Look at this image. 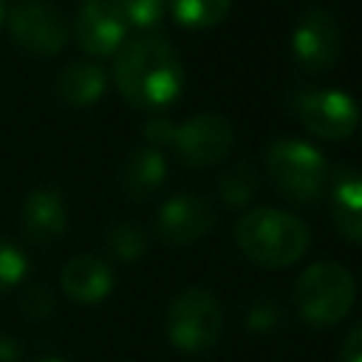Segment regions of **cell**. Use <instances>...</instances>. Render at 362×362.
Masks as SVG:
<instances>
[{
  "mask_svg": "<svg viewBox=\"0 0 362 362\" xmlns=\"http://www.w3.org/2000/svg\"><path fill=\"white\" fill-rule=\"evenodd\" d=\"M113 82L139 110H164L184 88V65L161 34H139L113 54Z\"/></svg>",
  "mask_w": 362,
  "mask_h": 362,
  "instance_id": "1",
  "label": "cell"
},
{
  "mask_svg": "<svg viewBox=\"0 0 362 362\" xmlns=\"http://www.w3.org/2000/svg\"><path fill=\"white\" fill-rule=\"evenodd\" d=\"M235 240L252 263L266 269H286L305 255L311 243V232L291 212L255 206L238 218Z\"/></svg>",
  "mask_w": 362,
  "mask_h": 362,
  "instance_id": "2",
  "label": "cell"
},
{
  "mask_svg": "<svg viewBox=\"0 0 362 362\" xmlns=\"http://www.w3.org/2000/svg\"><path fill=\"white\" fill-rule=\"evenodd\" d=\"M356 283L354 274L331 260L311 263L294 283V303L300 317L314 328L337 325L354 305Z\"/></svg>",
  "mask_w": 362,
  "mask_h": 362,
  "instance_id": "3",
  "label": "cell"
},
{
  "mask_svg": "<svg viewBox=\"0 0 362 362\" xmlns=\"http://www.w3.org/2000/svg\"><path fill=\"white\" fill-rule=\"evenodd\" d=\"M266 167L277 189L297 204H311L325 187V158L303 139H277L266 147Z\"/></svg>",
  "mask_w": 362,
  "mask_h": 362,
  "instance_id": "4",
  "label": "cell"
},
{
  "mask_svg": "<svg viewBox=\"0 0 362 362\" xmlns=\"http://www.w3.org/2000/svg\"><path fill=\"white\" fill-rule=\"evenodd\" d=\"M223 331V311L212 291L184 288L167 311V337L184 354H201L218 342Z\"/></svg>",
  "mask_w": 362,
  "mask_h": 362,
  "instance_id": "5",
  "label": "cell"
},
{
  "mask_svg": "<svg viewBox=\"0 0 362 362\" xmlns=\"http://www.w3.org/2000/svg\"><path fill=\"white\" fill-rule=\"evenodd\" d=\"M8 31L34 57H54L68 42V20L48 0H17L8 11Z\"/></svg>",
  "mask_w": 362,
  "mask_h": 362,
  "instance_id": "6",
  "label": "cell"
},
{
  "mask_svg": "<svg viewBox=\"0 0 362 362\" xmlns=\"http://www.w3.org/2000/svg\"><path fill=\"white\" fill-rule=\"evenodd\" d=\"M294 107H297L303 127L311 136H320L328 141L348 139L359 124V105L348 93L334 90V88L300 90L294 99Z\"/></svg>",
  "mask_w": 362,
  "mask_h": 362,
  "instance_id": "7",
  "label": "cell"
},
{
  "mask_svg": "<svg viewBox=\"0 0 362 362\" xmlns=\"http://www.w3.org/2000/svg\"><path fill=\"white\" fill-rule=\"evenodd\" d=\"M235 141L232 124L221 113H195L192 119L175 124L173 150L187 167H209L229 156Z\"/></svg>",
  "mask_w": 362,
  "mask_h": 362,
  "instance_id": "8",
  "label": "cell"
},
{
  "mask_svg": "<svg viewBox=\"0 0 362 362\" xmlns=\"http://www.w3.org/2000/svg\"><path fill=\"white\" fill-rule=\"evenodd\" d=\"M342 51L337 20L325 8H308L291 28V54L305 71H328Z\"/></svg>",
  "mask_w": 362,
  "mask_h": 362,
  "instance_id": "9",
  "label": "cell"
},
{
  "mask_svg": "<svg viewBox=\"0 0 362 362\" xmlns=\"http://www.w3.org/2000/svg\"><path fill=\"white\" fill-rule=\"evenodd\" d=\"M74 37L85 54L113 57L127 40V23L107 0H82L74 17Z\"/></svg>",
  "mask_w": 362,
  "mask_h": 362,
  "instance_id": "10",
  "label": "cell"
},
{
  "mask_svg": "<svg viewBox=\"0 0 362 362\" xmlns=\"http://www.w3.org/2000/svg\"><path fill=\"white\" fill-rule=\"evenodd\" d=\"M215 223V212L209 206L206 198L184 192V195H173L161 204L158 215H156V229L161 235V240L173 243V246H189L198 238H204Z\"/></svg>",
  "mask_w": 362,
  "mask_h": 362,
  "instance_id": "11",
  "label": "cell"
},
{
  "mask_svg": "<svg viewBox=\"0 0 362 362\" xmlns=\"http://www.w3.org/2000/svg\"><path fill=\"white\" fill-rule=\"evenodd\" d=\"M59 288L79 305H96L113 291V272L96 255H76L62 266Z\"/></svg>",
  "mask_w": 362,
  "mask_h": 362,
  "instance_id": "12",
  "label": "cell"
},
{
  "mask_svg": "<svg viewBox=\"0 0 362 362\" xmlns=\"http://www.w3.org/2000/svg\"><path fill=\"white\" fill-rule=\"evenodd\" d=\"M68 223L65 215V204L62 195L51 187H40L31 189L23 201V229L28 235V240L34 243H51L57 238H62Z\"/></svg>",
  "mask_w": 362,
  "mask_h": 362,
  "instance_id": "13",
  "label": "cell"
},
{
  "mask_svg": "<svg viewBox=\"0 0 362 362\" xmlns=\"http://www.w3.org/2000/svg\"><path fill=\"white\" fill-rule=\"evenodd\" d=\"M331 218L342 238L362 243V173L342 170L331 184Z\"/></svg>",
  "mask_w": 362,
  "mask_h": 362,
  "instance_id": "14",
  "label": "cell"
},
{
  "mask_svg": "<svg viewBox=\"0 0 362 362\" xmlns=\"http://www.w3.org/2000/svg\"><path fill=\"white\" fill-rule=\"evenodd\" d=\"M107 88V74L96 62H68L57 76V93L74 105L85 107L93 105Z\"/></svg>",
  "mask_w": 362,
  "mask_h": 362,
  "instance_id": "15",
  "label": "cell"
},
{
  "mask_svg": "<svg viewBox=\"0 0 362 362\" xmlns=\"http://www.w3.org/2000/svg\"><path fill=\"white\" fill-rule=\"evenodd\" d=\"M167 178V158L156 147H139L130 153V158L122 167V187L133 198H147L156 189H161Z\"/></svg>",
  "mask_w": 362,
  "mask_h": 362,
  "instance_id": "16",
  "label": "cell"
},
{
  "mask_svg": "<svg viewBox=\"0 0 362 362\" xmlns=\"http://www.w3.org/2000/svg\"><path fill=\"white\" fill-rule=\"evenodd\" d=\"M232 0H170L173 17L184 28H212L229 14Z\"/></svg>",
  "mask_w": 362,
  "mask_h": 362,
  "instance_id": "17",
  "label": "cell"
},
{
  "mask_svg": "<svg viewBox=\"0 0 362 362\" xmlns=\"http://www.w3.org/2000/svg\"><path fill=\"white\" fill-rule=\"evenodd\" d=\"M105 246H107L110 257H116L122 263H133V260L144 257L147 238L136 223H113L105 232Z\"/></svg>",
  "mask_w": 362,
  "mask_h": 362,
  "instance_id": "18",
  "label": "cell"
},
{
  "mask_svg": "<svg viewBox=\"0 0 362 362\" xmlns=\"http://www.w3.org/2000/svg\"><path fill=\"white\" fill-rule=\"evenodd\" d=\"M257 192V178L249 167H232L229 173H223L221 184H218V195L226 206H246Z\"/></svg>",
  "mask_w": 362,
  "mask_h": 362,
  "instance_id": "19",
  "label": "cell"
},
{
  "mask_svg": "<svg viewBox=\"0 0 362 362\" xmlns=\"http://www.w3.org/2000/svg\"><path fill=\"white\" fill-rule=\"evenodd\" d=\"M28 274V257L20 246L0 238V294L17 288Z\"/></svg>",
  "mask_w": 362,
  "mask_h": 362,
  "instance_id": "20",
  "label": "cell"
},
{
  "mask_svg": "<svg viewBox=\"0 0 362 362\" xmlns=\"http://www.w3.org/2000/svg\"><path fill=\"white\" fill-rule=\"evenodd\" d=\"M107 3L124 17L127 25L136 28H150L164 14V0H107Z\"/></svg>",
  "mask_w": 362,
  "mask_h": 362,
  "instance_id": "21",
  "label": "cell"
},
{
  "mask_svg": "<svg viewBox=\"0 0 362 362\" xmlns=\"http://www.w3.org/2000/svg\"><path fill=\"white\" fill-rule=\"evenodd\" d=\"M277 325H280V308H277V303L260 300V303H255L246 311V328L255 331V334H269Z\"/></svg>",
  "mask_w": 362,
  "mask_h": 362,
  "instance_id": "22",
  "label": "cell"
},
{
  "mask_svg": "<svg viewBox=\"0 0 362 362\" xmlns=\"http://www.w3.org/2000/svg\"><path fill=\"white\" fill-rule=\"evenodd\" d=\"M20 308L28 320H45L51 311H54V297L48 288L42 286H28L23 291V300H20Z\"/></svg>",
  "mask_w": 362,
  "mask_h": 362,
  "instance_id": "23",
  "label": "cell"
},
{
  "mask_svg": "<svg viewBox=\"0 0 362 362\" xmlns=\"http://www.w3.org/2000/svg\"><path fill=\"white\" fill-rule=\"evenodd\" d=\"M144 139L150 141V147L161 150L164 144H173V136H175V122L167 119V116H150L141 127Z\"/></svg>",
  "mask_w": 362,
  "mask_h": 362,
  "instance_id": "24",
  "label": "cell"
},
{
  "mask_svg": "<svg viewBox=\"0 0 362 362\" xmlns=\"http://www.w3.org/2000/svg\"><path fill=\"white\" fill-rule=\"evenodd\" d=\"M342 362H362V320L348 331L342 342Z\"/></svg>",
  "mask_w": 362,
  "mask_h": 362,
  "instance_id": "25",
  "label": "cell"
},
{
  "mask_svg": "<svg viewBox=\"0 0 362 362\" xmlns=\"http://www.w3.org/2000/svg\"><path fill=\"white\" fill-rule=\"evenodd\" d=\"M23 359V348L17 339L0 334V362H20Z\"/></svg>",
  "mask_w": 362,
  "mask_h": 362,
  "instance_id": "26",
  "label": "cell"
},
{
  "mask_svg": "<svg viewBox=\"0 0 362 362\" xmlns=\"http://www.w3.org/2000/svg\"><path fill=\"white\" fill-rule=\"evenodd\" d=\"M40 362H65V359H57V356H48V359H40Z\"/></svg>",
  "mask_w": 362,
  "mask_h": 362,
  "instance_id": "27",
  "label": "cell"
},
{
  "mask_svg": "<svg viewBox=\"0 0 362 362\" xmlns=\"http://www.w3.org/2000/svg\"><path fill=\"white\" fill-rule=\"evenodd\" d=\"M3 14H6V6H3V0H0V23H3Z\"/></svg>",
  "mask_w": 362,
  "mask_h": 362,
  "instance_id": "28",
  "label": "cell"
}]
</instances>
